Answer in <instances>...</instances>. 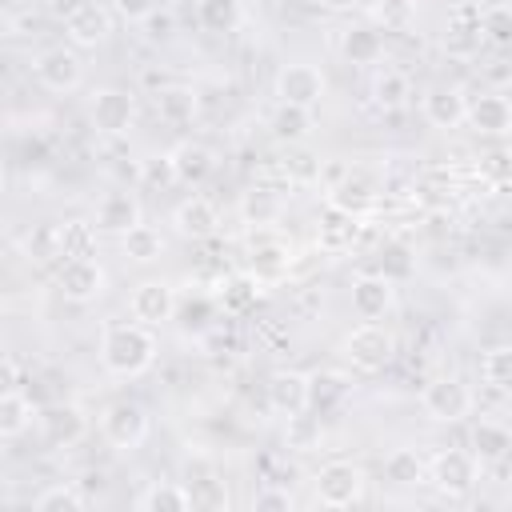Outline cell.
<instances>
[{"mask_svg":"<svg viewBox=\"0 0 512 512\" xmlns=\"http://www.w3.org/2000/svg\"><path fill=\"white\" fill-rule=\"evenodd\" d=\"M100 360L112 376H140L156 360V336L140 320H116L100 336Z\"/></svg>","mask_w":512,"mask_h":512,"instance_id":"obj_1","label":"cell"},{"mask_svg":"<svg viewBox=\"0 0 512 512\" xmlns=\"http://www.w3.org/2000/svg\"><path fill=\"white\" fill-rule=\"evenodd\" d=\"M340 352H344V360H348L356 372H384V368L392 364V356H396V336H392L384 324L364 320V324H356V328L344 336Z\"/></svg>","mask_w":512,"mask_h":512,"instance_id":"obj_2","label":"cell"},{"mask_svg":"<svg viewBox=\"0 0 512 512\" xmlns=\"http://www.w3.org/2000/svg\"><path fill=\"white\" fill-rule=\"evenodd\" d=\"M420 404H424V412H428L436 424H460V420L472 416L476 396H472V388H468L460 376H436V380L424 384Z\"/></svg>","mask_w":512,"mask_h":512,"instance_id":"obj_3","label":"cell"},{"mask_svg":"<svg viewBox=\"0 0 512 512\" xmlns=\"http://www.w3.org/2000/svg\"><path fill=\"white\" fill-rule=\"evenodd\" d=\"M480 480V460L472 456V448H444L436 452L432 468H428V484L444 496H468Z\"/></svg>","mask_w":512,"mask_h":512,"instance_id":"obj_4","label":"cell"},{"mask_svg":"<svg viewBox=\"0 0 512 512\" xmlns=\"http://www.w3.org/2000/svg\"><path fill=\"white\" fill-rule=\"evenodd\" d=\"M364 496V468L352 460H328L316 472V500L324 508H348Z\"/></svg>","mask_w":512,"mask_h":512,"instance_id":"obj_5","label":"cell"},{"mask_svg":"<svg viewBox=\"0 0 512 512\" xmlns=\"http://www.w3.org/2000/svg\"><path fill=\"white\" fill-rule=\"evenodd\" d=\"M56 288L64 300L72 304H92L96 296H104L108 288V272L96 256H80V260H60V272H56Z\"/></svg>","mask_w":512,"mask_h":512,"instance_id":"obj_6","label":"cell"},{"mask_svg":"<svg viewBox=\"0 0 512 512\" xmlns=\"http://www.w3.org/2000/svg\"><path fill=\"white\" fill-rule=\"evenodd\" d=\"M100 432H104V440H108L112 448L132 452V448H140L144 436H148V412H144L136 400H116V404L104 408Z\"/></svg>","mask_w":512,"mask_h":512,"instance_id":"obj_7","label":"cell"},{"mask_svg":"<svg viewBox=\"0 0 512 512\" xmlns=\"http://www.w3.org/2000/svg\"><path fill=\"white\" fill-rule=\"evenodd\" d=\"M264 396H268V408L276 416H300L312 408V376L296 372V368H280L268 376Z\"/></svg>","mask_w":512,"mask_h":512,"instance_id":"obj_8","label":"cell"},{"mask_svg":"<svg viewBox=\"0 0 512 512\" xmlns=\"http://www.w3.org/2000/svg\"><path fill=\"white\" fill-rule=\"evenodd\" d=\"M32 72L36 80L48 88V92H72L80 80H84V64L76 56V48L68 44H56V48H44L36 60H32Z\"/></svg>","mask_w":512,"mask_h":512,"instance_id":"obj_9","label":"cell"},{"mask_svg":"<svg viewBox=\"0 0 512 512\" xmlns=\"http://www.w3.org/2000/svg\"><path fill=\"white\" fill-rule=\"evenodd\" d=\"M480 40H484V28H480V4L460 0L456 12H452L448 24H444L440 44H444L448 56H456V60H472V56L480 52Z\"/></svg>","mask_w":512,"mask_h":512,"instance_id":"obj_10","label":"cell"},{"mask_svg":"<svg viewBox=\"0 0 512 512\" xmlns=\"http://www.w3.org/2000/svg\"><path fill=\"white\" fill-rule=\"evenodd\" d=\"M276 100L284 104H300V108H316L324 100V72L312 64H284L276 72Z\"/></svg>","mask_w":512,"mask_h":512,"instance_id":"obj_11","label":"cell"},{"mask_svg":"<svg viewBox=\"0 0 512 512\" xmlns=\"http://www.w3.org/2000/svg\"><path fill=\"white\" fill-rule=\"evenodd\" d=\"M136 120V100L124 88H100L92 92V128L100 136H124Z\"/></svg>","mask_w":512,"mask_h":512,"instance_id":"obj_12","label":"cell"},{"mask_svg":"<svg viewBox=\"0 0 512 512\" xmlns=\"http://www.w3.org/2000/svg\"><path fill=\"white\" fill-rule=\"evenodd\" d=\"M128 308H132V320L156 328V324H164V320L176 316V292L164 280H144V284H136Z\"/></svg>","mask_w":512,"mask_h":512,"instance_id":"obj_13","label":"cell"},{"mask_svg":"<svg viewBox=\"0 0 512 512\" xmlns=\"http://www.w3.org/2000/svg\"><path fill=\"white\" fill-rule=\"evenodd\" d=\"M420 112L432 128H460L468 120V96L460 88H448V84H436L420 96Z\"/></svg>","mask_w":512,"mask_h":512,"instance_id":"obj_14","label":"cell"},{"mask_svg":"<svg viewBox=\"0 0 512 512\" xmlns=\"http://www.w3.org/2000/svg\"><path fill=\"white\" fill-rule=\"evenodd\" d=\"M392 304H396V288H392L388 276L364 272V276L352 280V312H356L360 320H380Z\"/></svg>","mask_w":512,"mask_h":512,"instance_id":"obj_15","label":"cell"},{"mask_svg":"<svg viewBox=\"0 0 512 512\" xmlns=\"http://www.w3.org/2000/svg\"><path fill=\"white\" fill-rule=\"evenodd\" d=\"M40 428H44V440H48L52 448H72V444L84 440L88 416H84V408H76V404H52V408L40 412Z\"/></svg>","mask_w":512,"mask_h":512,"instance_id":"obj_16","label":"cell"},{"mask_svg":"<svg viewBox=\"0 0 512 512\" xmlns=\"http://www.w3.org/2000/svg\"><path fill=\"white\" fill-rule=\"evenodd\" d=\"M328 204L340 208V212H348V216H356V220H364L368 212H376L380 192H376V184H372L368 176L344 172V180H336V184L328 188Z\"/></svg>","mask_w":512,"mask_h":512,"instance_id":"obj_17","label":"cell"},{"mask_svg":"<svg viewBox=\"0 0 512 512\" xmlns=\"http://www.w3.org/2000/svg\"><path fill=\"white\" fill-rule=\"evenodd\" d=\"M464 124L480 136H508L512 132V100H504L496 92L476 96V100H468V120Z\"/></svg>","mask_w":512,"mask_h":512,"instance_id":"obj_18","label":"cell"},{"mask_svg":"<svg viewBox=\"0 0 512 512\" xmlns=\"http://www.w3.org/2000/svg\"><path fill=\"white\" fill-rule=\"evenodd\" d=\"M172 224H176V232L184 240H208V236H216L220 216L204 196H188V200H180L172 208Z\"/></svg>","mask_w":512,"mask_h":512,"instance_id":"obj_19","label":"cell"},{"mask_svg":"<svg viewBox=\"0 0 512 512\" xmlns=\"http://www.w3.org/2000/svg\"><path fill=\"white\" fill-rule=\"evenodd\" d=\"M108 32H112V16H108V8H100L92 0L64 24V36H68L72 48H96V44L108 40Z\"/></svg>","mask_w":512,"mask_h":512,"instance_id":"obj_20","label":"cell"},{"mask_svg":"<svg viewBox=\"0 0 512 512\" xmlns=\"http://www.w3.org/2000/svg\"><path fill=\"white\" fill-rule=\"evenodd\" d=\"M268 128L280 144H304L316 128V108H300V104H284L276 100L272 116H268Z\"/></svg>","mask_w":512,"mask_h":512,"instance_id":"obj_21","label":"cell"},{"mask_svg":"<svg viewBox=\"0 0 512 512\" xmlns=\"http://www.w3.org/2000/svg\"><path fill=\"white\" fill-rule=\"evenodd\" d=\"M140 224V200L132 192H108L100 204H96V228L100 232H112V236H124L128 228Z\"/></svg>","mask_w":512,"mask_h":512,"instance_id":"obj_22","label":"cell"},{"mask_svg":"<svg viewBox=\"0 0 512 512\" xmlns=\"http://www.w3.org/2000/svg\"><path fill=\"white\" fill-rule=\"evenodd\" d=\"M292 268V252L288 244L280 240H256L252 252H248V272L260 280V284H280Z\"/></svg>","mask_w":512,"mask_h":512,"instance_id":"obj_23","label":"cell"},{"mask_svg":"<svg viewBox=\"0 0 512 512\" xmlns=\"http://www.w3.org/2000/svg\"><path fill=\"white\" fill-rule=\"evenodd\" d=\"M340 56L348 64H376L384 56V36L376 24H352L340 32Z\"/></svg>","mask_w":512,"mask_h":512,"instance_id":"obj_24","label":"cell"},{"mask_svg":"<svg viewBox=\"0 0 512 512\" xmlns=\"http://www.w3.org/2000/svg\"><path fill=\"white\" fill-rule=\"evenodd\" d=\"M260 280L252 276V272H236V276H224L220 280V288H216V300H220V308L228 312V316H248L252 308H256V300H260Z\"/></svg>","mask_w":512,"mask_h":512,"instance_id":"obj_25","label":"cell"},{"mask_svg":"<svg viewBox=\"0 0 512 512\" xmlns=\"http://www.w3.org/2000/svg\"><path fill=\"white\" fill-rule=\"evenodd\" d=\"M356 228H360V220L356 216H348V212H340V208H324V216H320V228H316V244L324 248V252H332V256H340V252H348L352 248V240H356Z\"/></svg>","mask_w":512,"mask_h":512,"instance_id":"obj_26","label":"cell"},{"mask_svg":"<svg viewBox=\"0 0 512 512\" xmlns=\"http://www.w3.org/2000/svg\"><path fill=\"white\" fill-rule=\"evenodd\" d=\"M172 164H176L180 184H200V180H208V176H212L216 156H212V148H208V144H200V140H184V144H176V148H172Z\"/></svg>","mask_w":512,"mask_h":512,"instance_id":"obj_27","label":"cell"},{"mask_svg":"<svg viewBox=\"0 0 512 512\" xmlns=\"http://www.w3.org/2000/svg\"><path fill=\"white\" fill-rule=\"evenodd\" d=\"M32 416H36L32 396H28L20 384L0 392V436H4V440H16L20 432H28V428H32Z\"/></svg>","mask_w":512,"mask_h":512,"instance_id":"obj_28","label":"cell"},{"mask_svg":"<svg viewBox=\"0 0 512 512\" xmlns=\"http://www.w3.org/2000/svg\"><path fill=\"white\" fill-rule=\"evenodd\" d=\"M280 212H284V196H280L276 188H264V184H260V188H252V192L240 196V216H244V224H252V228L276 224Z\"/></svg>","mask_w":512,"mask_h":512,"instance_id":"obj_29","label":"cell"},{"mask_svg":"<svg viewBox=\"0 0 512 512\" xmlns=\"http://www.w3.org/2000/svg\"><path fill=\"white\" fill-rule=\"evenodd\" d=\"M412 96V80L400 72V68H380L376 80H372V104L380 112H400Z\"/></svg>","mask_w":512,"mask_h":512,"instance_id":"obj_30","label":"cell"},{"mask_svg":"<svg viewBox=\"0 0 512 512\" xmlns=\"http://www.w3.org/2000/svg\"><path fill=\"white\" fill-rule=\"evenodd\" d=\"M508 452H512V432H508L504 424L480 420V424L472 428V456H476L480 464H496V460H504Z\"/></svg>","mask_w":512,"mask_h":512,"instance_id":"obj_31","label":"cell"},{"mask_svg":"<svg viewBox=\"0 0 512 512\" xmlns=\"http://www.w3.org/2000/svg\"><path fill=\"white\" fill-rule=\"evenodd\" d=\"M136 508L140 512H188L192 508V492L184 484H172V480H156L148 484L140 496H136Z\"/></svg>","mask_w":512,"mask_h":512,"instance_id":"obj_32","label":"cell"},{"mask_svg":"<svg viewBox=\"0 0 512 512\" xmlns=\"http://www.w3.org/2000/svg\"><path fill=\"white\" fill-rule=\"evenodd\" d=\"M156 112H160V120H164V124L184 128V124H192V120H196V92H192V88H184V84L160 88V92H156Z\"/></svg>","mask_w":512,"mask_h":512,"instance_id":"obj_33","label":"cell"},{"mask_svg":"<svg viewBox=\"0 0 512 512\" xmlns=\"http://www.w3.org/2000/svg\"><path fill=\"white\" fill-rule=\"evenodd\" d=\"M120 248H124L128 260H136V264H152V260L164 256V236H160L152 224H136V228H128V232L120 236Z\"/></svg>","mask_w":512,"mask_h":512,"instance_id":"obj_34","label":"cell"},{"mask_svg":"<svg viewBox=\"0 0 512 512\" xmlns=\"http://www.w3.org/2000/svg\"><path fill=\"white\" fill-rule=\"evenodd\" d=\"M384 480H392L396 488H416V484H424L428 472H424L420 452H412V448H396V452L384 460Z\"/></svg>","mask_w":512,"mask_h":512,"instance_id":"obj_35","label":"cell"},{"mask_svg":"<svg viewBox=\"0 0 512 512\" xmlns=\"http://www.w3.org/2000/svg\"><path fill=\"white\" fill-rule=\"evenodd\" d=\"M240 16H244L240 0H196V20L208 32H220L224 36V32H232L240 24Z\"/></svg>","mask_w":512,"mask_h":512,"instance_id":"obj_36","label":"cell"},{"mask_svg":"<svg viewBox=\"0 0 512 512\" xmlns=\"http://www.w3.org/2000/svg\"><path fill=\"white\" fill-rule=\"evenodd\" d=\"M96 256V228L88 220H64L60 224V260Z\"/></svg>","mask_w":512,"mask_h":512,"instance_id":"obj_37","label":"cell"},{"mask_svg":"<svg viewBox=\"0 0 512 512\" xmlns=\"http://www.w3.org/2000/svg\"><path fill=\"white\" fill-rule=\"evenodd\" d=\"M376 272L388 276L392 284H396V280H408V276L416 272V256H412V248H408L404 240H388V244L376 252Z\"/></svg>","mask_w":512,"mask_h":512,"instance_id":"obj_38","label":"cell"},{"mask_svg":"<svg viewBox=\"0 0 512 512\" xmlns=\"http://www.w3.org/2000/svg\"><path fill=\"white\" fill-rule=\"evenodd\" d=\"M480 376L496 392H512V344H496L480 360Z\"/></svg>","mask_w":512,"mask_h":512,"instance_id":"obj_39","label":"cell"},{"mask_svg":"<svg viewBox=\"0 0 512 512\" xmlns=\"http://www.w3.org/2000/svg\"><path fill=\"white\" fill-rule=\"evenodd\" d=\"M352 384L340 376V372H316L312 376V408L316 412H328V408H340L348 400Z\"/></svg>","mask_w":512,"mask_h":512,"instance_id":"obj_40","label":"cell"},{"mask_svg":"<svg viewBox=\"0 0 512 512\" xmlns=\"http://www.w3.org/2000/svg\"><path fill=\"white\" fill-rule=\"evenodd\" d=\"M480 28H484V40L488 44L512 48V4H488L480 12Z\"/></svg>","mask_w":512,"mask_h":512,"instance_id":"obj_41","label":"cell"},{"mask_svg":"<svg viewBox=\"0 0 512 512\" xmlns=\"http://www.w3.org/2000/svg\"><path fill=\"white\" fill-rule=\"evenodd\" d=\"M88 504V496L76 484H52L36 496V512H80Z\"/></svg>","mask_w":512,"mask_h":512,"instance_id":"obj_42","label":"cell"},{"mask_svg":"<svg viewBox=\"0 0 512 512\" xmlns=\"http://www.w3.org/2000/svg\"><path fill=\"white\" fill-rule=\"evenodd\" d=\"M140 184L152 188V192H164V188L180 184L176 164H172V152H164V156H148V160L140 164Z\"/></svg>","mask_w":512,"mask_h":512,"instance_id":"obj_43","label":"cell"},{"mask_svg":"<svg viewBox=\"0 0 512 512\" xmlns=\"http://www.w3.org/2000/svg\"><path fill=\"white\" fill-rule=\"evenodd\" d=\"M372 16H376V24H384V32H404L416 20V0H380L372 8Z\"/></svg>","mask_w":512,"mask_h":512,"instance_id":"obj_44","label":"cell"},{"mask_svg":"<svg viewBox=\"0 0 512 512\" xmlns=\"http://www.w3.org/2000/svg\"><path fill=\"white\" fill-rule=\"evenodd\" d=\"M28 256L36 264H52L60 260V224H40L28 232Z\"/></svg>","mask_w":512,"mask_h":512,"instance_id":"obj_45","label":"cell"},{"mask_svg":"<svg viewBox=\"0 0 512 512\" xmlns=\"http://www.w3.org/2000/svg\"><path fill=\"white\" fill-rule=\"evenodd\" d=\"M308 412H312V408H308ZM308 412L288 416V448L308 452V448L320 440V420H316V416H308Z\"/></svg>","mask_w":512,"mask_h":512,"instance_id":"obj_46","label":"cell"},{"mask_svg":"<svg viewBox=\"0 0 512 512\" xmlns=\"http://www.w3.org/2000/svg\"><path fill=\"white\" fill-rule=\"evenodd\" d=\"M292 492H288V484H264L256 496H252V512H292Z\"/></svg>","mask_w":512,"mask_h":512,"instance_id":"obj_47","label":"cell"},{"mask_svg":"<svg viewBox=\"0 0 512 512\" xmlns=\"http://www.w3.org/2000/svg\"><path fill=\"white\" fill-rule=\"evenodd\" d=\"M140 32H144V40H148V44H160V40H168V36L176 32V12L160 4L156 12H148V16L140 20Z\"/></svg>","mask_w":512,"mask_h":512,"instance_id":"obj_48","label":"cell"},{"mask_svg":"<svg viewBox=\"0 0 512 512\" xmlns=\"http://www.w3.org/2000/svg\"><path fill=\"white\" fill-rule=\"evenodd\" d=\"M176 316H180L184 328H196V332H200V328H208V320H212V300H208V296H196V300L180 304Z\"/></svg>","mask_w":512,"mask_h":512,"instance_id":"obj_49","label":"cell"},{"mask_svg":"<svg viewBox=\"0 0 512 512\" xmlns=\"http://www.w3.org/2000/svg\"><path fill=\"white\" fill-rule=\"evenodd\" d=\"M188 492H192V508H228V492L220 488V480H200Z\"/></svg>","mask_w":512,"mask_h":512,"instance_id":"obj_50","label":"cell"},{"mask_svg":"<svg viewBox=\"0 0 512 512\" xmlns=\"http://www.w3.org/2000/svg\"><path fill=\"white\" fill-rule=\"evenodd\" d=\"M284 172H288V176H296V180H320L324 164H320V160H316L312 152H296V156H288Z\"/></svg>","mask_w":512,"mask_h":512,"instance_id":"obj_51","label":"cell"},{"mask_svg":"<svg viewBox=\"0 0 512 512\" xmlns=\"http://www.w3.org/2000/svg\"><path fill=\"white\" fill-rule=\"evenodd\" d=\"M112 4H116V12H120L124 20H132V24H140L148 12L160 8V0H112Z\"/></svg>","mask_w":512,"mask_h":512,"instance_id":"obj_52","label":"cell"},{"mask_svg":"<svg viewBox=\"0 0 512 512\" xmlns=\"http://www.w3.org/2000/svg\"><path fill=\"white\" fill-rule=\"evenodd\" d=\"M84 4H88V0H44L48 16H56V20H64V24H68V20H72V16H76Z\"/></svg>","mask_w":512,"mask_h":512,"instance_id":"obj_53","label":"cell"},{"mask_svg":"<svg viewBox=\"0 0 512 512\" xmlns=\"http://www.w3.org/2000/svg\"><path fill=\"white\" fill-rule=\"evenodd\" d=\"M4 388H16V360L4 356Z\"/></svg>","mask_w":512,"mask_h":512,"instance_id":"obj_54","label":"cell"},{"mask_svg":"<svg viewBox=\"0 0 512 512\" xmlns=\"http://www.w3.org/2000/svg\"><path fill=\"white\" fill-rule=\"evenodd\" d=\"M320 4H324L328 12H348V8H356L360 0H320Z\"/></svg>","mask_w":512,"mask_h":512,"instance_id":"obj_55","label":"cell"},{"mask_svg":"<svg viewBox=\"0 0 512 512\" xmlns=\"http://www.w3.org/2000/svg\"><path fill=\"white\" fill-rule=\"evenodd\" d=\"M468 4H484V0H468Z\"/></svg>","mask_w":512,"mask_h":512,"instance_id":"obj_56","label":"cell"}]
</instances>
